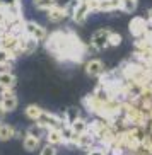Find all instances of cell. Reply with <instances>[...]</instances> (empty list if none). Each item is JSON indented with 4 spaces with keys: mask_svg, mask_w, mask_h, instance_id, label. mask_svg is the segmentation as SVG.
<instances>
[{
    "mask_svg": "<svg viewBox=\"0 0 152 155\" xmlns=\"http://www.w3.org/2000/svg\"><path fill=\"white\" fill-rule=\"evenodd\" d=\"M45 46L48 53L55 56L58 61H74V63H80L89 51L72 29H58L48 32Z\"/></svg>",
    "mask_w": 152,
    "mask_h": 155,
    "instance_id": "cell-1",
    "label": "cell"
},
{
    "mask_svg": "<svg viewBox=\"0 0 152 155\" xmlns=\"http://www.w3.org/2000/svg\"><path fill=\"white\" fill-rule=\"evenodd\" d=\"M110 29H97L94 31V34L91 36V48L96 51H104L106 48H110Z\"/></svg>",
    "mask_w": 152,
    "mask_h": 155,
    "instance_id": "cell-2",
    "label": "cell"
},
{
    "mask_svg": "<svg viewBox=\"0 0 152 155\" xmlns=\"http://www.w3.org/2000/svg\"><path fill=\"white\" fill-rule=\"evenodd\" d=\"M0 104H2L5 113H12V111L17 109L19 101H17L14 89H2L0 91Z\"/></svg>",
    "mask_w": 152,
    "mask_h": 155,
    "instance_id": "cell-3",
    "label": "cell"
},
{
    "mask_svg": "<svg viewBox=\"0 0 152 155\" xmlns=\"http://www.w3.org/2000/svg\"><path fill=\"white\" fill-rule=\"evenodd\" d=\"M128 31L132 32V36H133L135 39L149 36V32H147V19L140 17V15L133 17L132 21H130V24H128Z\"/></svg>",
    "mask_w": 152,
    "mask_h": 155,
    "instance_id": "cell-4",
    "label": "cell"
},
{
    "mask_svg": "<svg viewBox=\"0 0 152 155\" xmlns=\"http://www.w3.org/2000/svg\"><path fill=\"white\" fill-rule=\"evenodd\" d=\"M38 123L43 124V126L46 128V130H50V128H62L63 126V119H62V116H58V114H53L50 113V111H41V114H39V118H38Z\"/></svg>",
    "mask_w": 152,
    "mask_h": 155,
    "instance_id": "cell-5",
    "label": "cell"
},
{
    "mask_svg": "<svg viewBox=\"0 0 152 155\" xmlns=\"http://www.w3.org/2000/svg\"><path fill=\"white\" fill-rule=\"evenodd\" d=\"M24 34L36 38L39 43H45V39L48 38V31L38 22H34V21H26L24 22Z\"/></svg>",
    "mask_w": 152,
    "mask_h": 155,
    "instance_id": "cell-6",
    "label": "cell"
},
{
    "mask_svg": "<svg viewBox=\"0 0 152 155\" xmlns=\"http://www.w3.org/2000/svg\"><path fill=\"white\" fill-rule=\"evenodd\" d=\"M86 73H87L89 77H101L103 73L106 72L104 68V61L99 58H91L86 61V67H84Z\"/></svg>",
    "mask_w": 152,
    "mask_h": 155,
    "instance_id": "cell-7",
    "label": "cell"
},
{
    "mask_svg": "<svg viewBox=\"0 0 152 155\" xmlns=\"http://www.w3.org/2000/svg\"><path fill=\"white\" fill-rule=\"evenodd\" d=\"M46 17H48V21L53 24H58V22H63L65 19H69L67 17V12H65V7L63 5H53L51 9L46 10Z\"/></svg>",
    "mask_w": 152,
    "mask_h": 155,
    "instance_id": "cell-8",
    "label": "cell"
},
{
    "mask_svg": "<svg viewBox=\"0 0 152 155\" xmlns=\"http://www.w3.org/2000/svg\"><path fill=\"white\" fill-rule=\"evenodd\" d=\"M75 147L80 148V150L89 152L92 147H96V138H94V135L87 130L86 133H82V135H79L77 137V140H75Z\"/></svg>",
    "mask_w": 152,
    "mask_h": 155,
    "instance_id": "cell-9",
    "label": "cell"
},
{
    "mask_svg": "<svg viewBox=\"0 0 152 155\" xmlns=\"http://www.w3.org/2000/svg\"><path fill=\"white\" fill-rule=\"evenodd\" d=\"M89 14H91L89 4H82V2H79V5L75 7V10H74L72 21H74L75 24H84V22H86V19L89 17Z\"/></svg>",
    "mask_w": 152,
    "mask_h": 155,
    "instance_id": "cell-10",
    "label": "cell"
},
{
    "mask_svg": "<svg viewBox=\"0 0 152 155\" xmlns=\"http://www.w3.org/2000/svg\"><path fill=\"white\" fill-rule=\"evenodd\" d=\"M21 45H22L24 55H32V53H34V51L38 50V46H39V41H38L36 38L28 36V34H21Z\"/></svg>",
    "mask_w": 152,
    "mask_h": 155,
    "instance_id": "cell-11",
    "label": "cell"
},
{
    "mask_svg": "<svg viewBox=\"0 0 152 155\" xmlns=\"http://www.w3.org/2000/svg\"><path fill=\"white\" fill-rule=\"evenodd\" d=\"M17 84V77L10 70L0 72V89H14Z\"/></svg>",
    "mask_w": 152,
    "mask_h": 155,
    "instance_id": "cell-12",
    "label": "cell"
},
{
    "mask_svg": "<svg viewBox=\"0 0 152 155\" xmlns=\"http://www.w3.org/2000/svg\"><path fill=\"white\" fill-rule=\"evenodd\" d=\"M80 118V109L79 107H75V106H70V107H67V109L63 111V114H62V119H63L65 124H72L74 121H77V119Z\"/></svg>",
    "mask_w": 152,
    "mask_h": 155,
    "instance_id": "cell-13",
    "label": "cell"
},
{
    "mask_svg": "<svg viewBox=\"0 0 152 155\" xmlns=\"http://www.w3.org/2000/svg\"><path fill=\"white\" fill-rule=\"evenodd\" d=\"M46 130L43 124H39L38 121H34V124H31V126L26 130V135H29V137H34V138H38V140H43V138L46 137Z\"/></svg>",
    "mask_w": 152,
    "mask_h": 155,
    "instance_id": "cell-14",
    "label": "cell"
},
{
    "mask_svg": "<svg viewBox=\"0 0 152 155\" xmlns=\"http://www.w3.org/2000/svg\"><path fill=\"white\" fill-rule=\"evenodd\" d=\"M46 141L51 143V145H63V140H62V133H60V128H50L46 131Z\"/></svg>",
    "mask_w": 152,
    "mask_h": 155,
    "instance_id": "cell-15",
    "label": "cell"
},
{
    "mask_svg": "<svg viewBox=\"0 0 152 155\" xmlns=\"http://www.w3.org/2000/svg\"><path fill=\"white\" fill-rule=\"evenodd\" d=\"M121 0H99V12H113L120 10Z\"/></svg>",
    "mask_w": 152,
    "mask_h": 155,
    "instance_id": "cell-16",
    "label": "cell"
},
{
    "mask_svg": "<svg viewBox=\"0 0 152 155\" xmlns=\"http://www.w3.org/2000/svg\"><path fill=\"white\" fill-rule=\"evenodd\" d=\"M15 137V130L10 124L0 121V141H9Z\"/></svg>",
    "mask_w": 152,
    "mask_h": 155,
    "instance_id": "cell-17",
    "label": "cell"
},
{
    "mask_svg": "<svg viewBox=\"0 0 152 155\" xmlns=\"http://www.w3.org/2000/svg\"><path fill=\"white\" fill-rule=\"evenodd\" d=\"M39 141H41V140H38V138H34V137L24 135V138H22L24 150H26V152H34V150H38V148H39Z\"/></svg>",
    "mask_w": 152,
    "mask_h": 155,
    "instance_id": "cell-18",
    "label": "cell"
},
{
    "mask_svg": "<svg viewBox=\"0 0 152 155\" xmlns=\"http://www.w3.org/2000/svg\"><path fill=\"white\" fill-rule=\"evenodd\" d=\"M41 111H43V109H41L38 104H29V106H26L24 114H26V118L31 119V121H38V118H39Z\"/></svg>",
    "mask_w": 152,
    "mask_h": 155,
    "instance_id": "cell-19",
    "label": "cell"
},
{
    "mask_svg": "<svg viewBox=\"0 0 152 155\" xmlns=\"http://www.w3.org/2000/svg\"><path fill=\"white\" fill-rule=\"evenodd\" d=\"M70 126H72V130H74L75 135H82V133H86L89 130V121H86V119L80 116V118H79L77 121H74Z\"/></svg>",
    "mask_w": 152,
    "mask_h": 155,
    "instance_id": "cell-20",
    "label": "cell"
},
{
    "mask_svg": "<svg viewBox=\"0 0 152 155\" xmlns=\"http://www.w3.org/2000/svg\"><path fill=\"white\" fill-rule=\"evenodd\" d=\"M137 5H138V0H121L120 10L125 12V14H132V12L137 10Z\"/></svg>",
    "mask_w": 152,
    "mask_h": 155,
    "instance_id": "cell-21",
    "label": "cell"
},
{
    "mask_svg": "<svg viewBox=\"0 0 152 155\" xmlns=\"http://www.w3.org/2000/svg\"><path fill=\"white\" fill-rule=\"evenodd\" d=\"M32 5L38 10H48L53 5H56V0H32Z\"/></svg>",
    "mask_w": 152,
    "mask_h": 155,
    "instance_id": "cell-22",
    "label": "cell"
},
{
    "mask_svg": "<svg viewBox=\"0 0 152 155\" xmlns=\"http://www.w3.org/2000/svg\"><path fill=\"white\" fill-rule=\"evenodd\" d=\"M14 60H15V58H14L12 55H10L9 51L4 50V48L0 46V63H12Z\"/></svg>",
    "mask_w": 152,
    "mask_h": 155,
    "instance_id": "cell-23",
    "label": "cell"
},
{
    "mask_svg": "<svg viewBox=\"0 0 152 155\" xmlns=\"http://www.w3.org/2000/svg\"><path fill=\"white\" fill-rule=\"evenodd\" d=\"M10 22H12V19L9 17V14H7V10H5V7H2V5H0V24L7 28V26H9ZM7 31H9V29H7Z\"/></svg>",
    "mask_w": 152,
    "mask_h": 155,
    "instance_id": "cell-24",
    "label": "cell"
},
{
    "mask_svg": "<svg viewBox=\"0 0 152 155\" xmlns=\"http://www.w3.org/2000/svg\"><path fill=\"white\" fill-rule=\"evenodd\" d=\"M79 5V0H70V2H67V5H63L65 7V12H67V17L72 19V15H74V10L75 7Z\"/></svg>",
    "mask_w": 152,
    "mask_h": 155,
    "instance_id": "cell-25",
    "label": "cell"
},
{
    "mask_svg": "<svg viewBox=\"0 0 152 155\" xmlns=\"http://www.w3.org/2000/svg\"><path fill=\"white\" fill-rule=\"evenodd\" d=\"M121 41H123V38L120 32H110V46H120Z\"/></svg>",
    "mask_w": 152,
    "mask_h": 155,
    "instance_id": "cell-26",
    "label": "cell"
},
{
    "mask_svg": "<svg viewBox=\"0 0 152 155\" xmlns=\"http://www.w3.org/2000/svg\"><path fill=\"white\" fill-rule=\"evenodd\" d=\"M39 155H56V147L51 145V143H48V145H45V147L41 148Z\"/></svg>",
    "mask_w": 152,
    "mask_h": 155,
    "instance_id": "cell-27",
    "label": "cell"
},
{
    "mask_svg": "<svg viewBox=\"0 0 152 155\" xmlns=\"http://www.w3.org/2000/svg\"><path fill=\"white\" fill-rule=\"evenodd\" d=\"M87 155H108V148L106 147H92L87 152Z\"/></svg>",
    "mask_w": 152,
    "mask_h": 155,
    "instance_id": "cell-28",
    "label": "cell"
},
{
    "mask_svg": "<svg viewBox=\"0 0 152 155\" xmlns=\"http://www.w3.org/2000/svg\"><path fill=\"white\" fill-rule=\"evenodd\" d=\"M2 7H12V5H21V0H0Z\"/></svg>",
    "mask_w": 152,
    "mask_h": 155,
    "instance_id": "cell-29",
    "label": "cell"
},
{
    "mask_svg": "<svg viewBox=\"0 0 152 155\" xmlns=\"http://www.w3.org/2000/svg\"><path fill=\"white\" fill-rule=\"evenodd\" d=\"M7 32H9V31H7V28H5V26H2V24H0V39H2V38H4L5 34H7Z\"/></svg>",
    "mask_w": 152,
    "mask_h": 155,
    "instance_id": "cell-30",
    "label": "cell"
},
{
    "mask_svg": "<svg viewBox=\"0 0 152 155\" xmlns=\"http://www.w3.org/2000/svg\"><path fill=\"white\" fill-rule=\"evenodd\" d=\"M4 116H5V111H4V107H2V104H0V121L4 119Z\"/></svg>",
    "mask_w": 152,
    "mask_h": 155,
    "instance_id": "cell-31",
    "label": "cell"
},
{
    "mask_svg": "<svg viewBox=\"0 0 152 155\" xmlns=\"http://www.w3.org/2000/svg\"><path fill=\"white\" fill-rule=\"evenodd\" d=\"M79 2H82V4H89L91 0H79Z\"/></svg>",
    "mask_w": 152,
    "mask_h": 155,
    "instance_id": "cell-32",
    "label": "cell"
}]
</instances>
